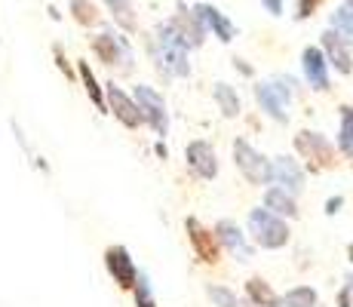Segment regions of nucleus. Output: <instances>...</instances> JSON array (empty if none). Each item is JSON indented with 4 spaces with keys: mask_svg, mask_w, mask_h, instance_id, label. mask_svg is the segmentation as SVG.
Returning a JSON list of instances; mask_svg holds the SVG:
<instances>
[{
    "mask_svg": "<svg viewBox=\"0 0 353 307\" xmlns=\"http://www.w3.org/2000/svg\"><path fill=\"white\" fill-rule=\"evenodd\" d=\"M151 59L163 77H191V46L179 37L172 22H157L151 34Z\"/></svg>",
    "mask_w": 353,
    "mask_h": 307,
    "instance_id": "nucleus-1",
    "label": "nucleus"
},
{
    "mask_svg": "<svg viewBox=\"0 0 353 307\" xmlns=\"http://www.w3.org/2000/svg\"><path fill=\"white\" fill-rule=\"evenodd\" d=\"M246 224H249V234H252L255 246H261V249H283L292 237L286 218L274 215L270 209H261V206H255L249 212Z\"/></svg>",
    "mask_w": 353,
    "mask_h": 307,
    "instance_id": "nucleus-2",
    "label": "nucleus"
},
{
    "mask_svg": "<svg viewBox=\"0 0 353 307\" xmlns=\"http://www.w3.org/2000/svg\"><path fill=\"white\" fill-rule=\"evenodd\" d=\"M255 99H258L261 111L268 114L270 120L286 123L289 120V105H292V80L289 77L264 80V83L255 86Z\"/></svg>",
    "mask_w": 353,
    "mask_h": 307,
    "instance_id": "nucleus-3",
    "label": "nucleus"
},
{
    "mask_svg": "<svg viewBox=\"0 0 353 307\" xmlns=\"http://www.w3.org/2000/svg\"><path fill=\"white\" fill-rule=\"evenodd\" d=\"M295 151L307 160L310 172H323V169L335 166V148H332V141L323 132H314V129H301L295 135Z\"/></svg>",
    "mask_w": 353,
    "mask_h": 307,
    "instance_id": "nucleus-4",
    "label": "nucleus"
},
{
    "mask_svg": "<svg viewBox=\"0 0 353 307\" xmlns=\"http://www.w3.org/2000/svg\"><path fill=\"white\" fill-rule=\"evenodd\" d=\"M234 166L243 172V179L255 188H264L270 184V160L264 157L258 148H252L246 139L234 141Z\"/></svg>",
    "mask_w": 353,
    "mask_h": 307,
    "instance_id": "nucleus-5",
    "label": "nucleus"
},
{
    "mask_svg": "<svg viewBox=\"0 0 353 307\" xmlns=\"http://www.w3.org/2000/svg\"><path fill=\"white\" fill-rule=\"evenodd\" d=\"M92 52L105 61L108 68H117V71H132V46L123 34L117 31H101L92 37Z\"/></svg>",
    "mask_w": 353,
    "mask_h": 307,
    "instance_id": "nucleus-6",
    "label": "nucleus"
},
{
    "mask_svg": "<svg viewBox=\"0 0 353 307\" xmlns=\"http://www.w3.org/2000/svg\"><path fill=\"white\" fill-rule=\"evenodd\" d=\"M132 99H135V105H139V111H141V120H145L157 135H166L169 132V111H166L163 95L154 90V86L139 83L135 86V92H132Z\"/></svg>",
    "mask_w": 353,
    "mask_h": 307,
    "instance_id": "nucleus-7",
    "label": "nucleus"
},
{
    "mask_svg": "<svg viewBox=\"0 0 353 307\" xmlns=\"http://www.w3.org/2000/svg\"><path fill=\"white\" fill-rule=\"evenodd\" d=\"M185 230H188V240L194 246V255L200 258L203 264H219L221 261V246L215 230H209L200 218H185Z\"/></svg>",
    "mask_w": 353,
    "mask_h": 307,
    "instance_id": "nucleus-8",
    "label": "nucleus"
},
{
    "mask_svg": "<svg viewBox=\"0 0 353 307\" xmlns=\"http://www.w3.org/2000/svg\"><path fill=\"white\" fill-rule=\"evenodd\" d=\"M215 237H219L221 252L234 255L240 264L252 261V246H249L246 234H243V228L236 221H230V218H221V221L215 224Z\"/></svg>",
    "mask_w": 353,
    "mask_h": 307,
    "instance_id": "nucleus-9",
    "label": "nucleus"
},
{
    "mask_svg": "<svg viewBox=\"0 0 353 307\" xmlns=\"http://www.w3.org/2000/svg\"><path fill=\"white\" fill-rule=\"evenodd\" d=\"M185 160H188V169L203 181H212L219 179V154L209 141H191L185 148Z\"/></svg>",
    "mask_w": 353,
    "mask_h": 307,
    "instance_id": "nucleus-10",
    "label": "nucleus"
},
{
    "mask_svg": "<svg viewBox=\"0 0 353 307\" xmlns=\"http://www.w3.org/2000/svg\"><path fill=\"white\" fill-rule=\"evenodd\" d=\"M172 22V28L179 31V37L185 40L191 50H200L203 43H206V28H203V22L196 19V12H194V6H188V3H175V16L169 19Z\"/></svg>",
    "mask_w": 353,
    "mask_h": 307,
    "instance_id": "nucleus-11",
    "label": "nucleus"
},
{
    "mask_svg": "<svg viewBox=\"0 0 353 307\" xmlns=\"http://www.w3.org/2000/svg\"><path fill=\"white\" fill-rule=\"evenodd\" d=\"M105 105H108V111L114 114L120 123H123L126 129H139L141 123V111H139V105H135V99L132 95H126L120 86H114V83H108L105 86Z\"/></svg>",
    "mask_w": 353,
    "mask_h": 307,
    "instance_id": "nucleus-12",
    "label": "nucleus"
},
{
    "mask_svg": "<svg viewBox=\"0 0 353 307\" xmlns=\"http://www.w3.org/2000/svg\"><path fill=\"white\" fill-rule=\"evenodd\" d=\"M320 50H323L325 61H329V68H335L338 74H353V52H350V43L341 34L325 28L320 37Z\"/></svg>",
    "mask_w": 353,
    "mask_h": 307,
    "instance_id": "nucleus-13",
    "label": "nucleus"
},
{
    "mask_svg": "<svg viewBox=\"0 0 353 307\" xmlns=\"http://www.w3.org/2000/svg\"><path fill=\"white\" fill-rule=\"evenodd\" d=\"M301 71H304V80L314 92H325L329 90V61H325L320 46H304L301 52Z\"/></svg>",
    "mask_w": 353,
    "mask_h": 307,
    "instance_id": "nucleus-14",
    "label": "nucleus"
},
{
    "mask_svg": "<svg viewBox=\"0 0 353 307\" xmlns=\"http://www.w3.org/2000/svg\"><path fill=\"white\" fill-rule=\"evenodd\" d=\"M270 184H280L283 190H289V194H301L304 190V169L298 166V160H292V157H274L270 160Z\"/></svg>",
    "mask_w": 353,
    "mask_h": 307,
    "instance_id": "nucleus-15",
    "label": "nucleus"
},
{
    "mask_svg": "<svg viewBox=\"0 0 353 307\" xmlns=\"http://www.w3.org/2000/svg\"><path fill=\"white\" fill-rule=\"evenodd\" d=\"M105 268H108V274L114 277V283H117L120 289H132L135 286L139 268H135L132 255H129L123 246H111V249L105 252Z\"/></svg>",
    "mask_w": 353,
    "mask_h": 307,
    "instance_id": "nucleus-16",
    "label": "nucleus"
},
{
    "mask_svg": "<svg viewBox=\"0 0 353 307\" xmlns=\"http://www.w3.org/2000/svg\"><path fill=\"white\" fill-rule=\"evenodd\" d=\"M194 12H196V19L203 22L206 34L219 37L221 43H230V40L236 37V25L230 22L225 12L219 10V6H212V3H194Z\"/></svg>",
    "mask_w": 353,
    "mask_h": 307,
    "instance_id": "nucleus-17",
    "label": "nucleus"
},
{
    "mask_svg": "<svg viewBox=\"0 0 353 307\" xmlns=\"http://www.w3.org/2000/svg\"><path fill=\"white\" fill-rule=\"evenodd\" d=\"M264 209H270V212L280 215V218H298V200H295V194L283 190L280 184L264 190Z\"/></svg>",
    "mask_w": 353,
    "mask_h": 307,
    "instance_id": "nucleus-18",
    "label": "nucleus"
},
{
    "mask_svg": "<svg viewBox=\"0 0 353 307\" xmlns=\"http://www.w3.org/2000/svg\"><path fill=\"white\" fill-rule=\"evenodd\" d=\"M212 99H215V105H219V111L225 114L228 120L240 117L243 105H240V95H236V90H234V86H230V83H215Z\"/></svg>",
    "mask_w": 353,
    "mask_h": 307,
    "instance_id": "nucleus-19",
    "label": "nucleus"
},
{
    "mask_svg": "<svg viewBox=\"0 0 353 307\" xmlns=\"http://www.w3.org/2000/svg\"><path fill=\"white\" fill-rule=\"evenodd\" d=\"M246 295H249V301L258 304V307H276V304H280L276 292L270 289V283H268V279H261V277L249 279V283H246Z\"/></svg>",
    "mask_w": 353,
    "mask_h": 307,
    "instance_id": "nucleus-20",
    "label": "nucleus"
},
{
    "mask_svg": "<svg viewBox=\"0 0 353 307\" xmlns=\"http://www.w3.org/2000/svg\"><path fill=\"white\" fill-rule=\"evenodd\" d=\"M316 304H320L316 289H310V286H295V289H289L286 295L280 298L276 307H316Z\"/></svg>",
    "mask_w": 353,
    "mask_h": 307,
    "instance_id": "nucleus-21",
    "label": "nucleus"
},
{
    "mask_svg": "<svg viewBox=\"0 0 353 307\" xmlns=\"http://www.w3.org/2000/svg\"><path fill=\"white\" fill-rule=\"evenodd\" d=\"M77 71H80V80H83V86H86V95L92 99V105H96L99 111H108V105H105V92H101V86H99L96 74H92V68L86 65V61H77Z\"/></svg>",
    "mask_w": 353,
    "mask_h": 307,
    "instance_id": "nucleus-22",
    "label": "nucleus"
},
{
    "mask_svg": "<svg viewBox=\"0 0 353 307\" xmlns=\"http://www.w3.org/2000/svg\"><path fill=\"white\" fill-rule=\"evenodd\" d=\"M338 151L353 160V108H341V126H338Z\"/></svg>",
    "mask_w": 353,
    "mask_h": 307,
    "instance_id": "nucleus-23",
    "label": "nucleus"
},
{
    "mask_svg": "<svg viewBox=\"0 0 353 307\" xmlns=\"http://www.w3.org/2000/svg\"><path fill=\"white\" fill-rule=\"evenodd\" d=\"M329 28L335 34H341L347 43H353V10L350 6H335V12L329 16Z\"/></svg>",
    "mask_w": 353,
    "mask_h": 307,
    "instance_id": "nucleus-24",
    "label": "nucleus"
},
{
    "mask_svg": "<svg viewBox=\"0 0 353 307\" xmlns=\"http://www.w3.org/2000/svg\"><path fill=\"white\" fill-rule=\"evenodd\" d=\"M71 16L77 25H83V28H92V25H99V6L92 3V0H71Z\"/></svg>",
    "mask_w": 353,
    "mask_h": 307,
    "instance_id": "nucleus-25",
    "label": "nucleus"
},
{
    "mask_svg": "<svg viewBox=\"0 0 353 307\" xmlns=\"http://www.w3.org/2000/svg\"><path fill=\"white\" fill-rule=\"evenodd\" d=\"M105 6L111 10V16L117 19L120 28L132 31L135 28V16H132V0H105Z\"/></svg>",
    "mask_w": 353,
    "mask_h": 307,
    "instance_id": "nucleus-26",
    "label": "nucleus"
},
{
    "mask_svg": "<svg viewBox=\"0 0 353 307\" xmlns=\"http://www.w3.org/2000/svg\"><path fill=\"white\" fill-rule=\"evenodd\" d=\"M135 307H157V301H154V292H151V279H148V274H139L135 277Z\"/></svg>",
    "mask_w": 353,
    "mask_h": 307,
    "instance_id": "nucleus-27",
    "label": "nucleus"
},
{
    "mask_svg": "<svg viewBox=\"0 0 353 307\" xmlns=\"http://www.w3.org/2000/svg\"><path fill=\"white\" fill-rule=\"evenodd\" d=\"M206 295L215 307H240V298L236 292H230L228 286H206Z\"/></svg>",
    "mask_w": 353,
    "mask_h": 307,
    "instance_id": "nucleus-28",
    "label": "nucleus"
},
{
    "mask_svg": "<svg viewBox=\"0 0 353 307\" xmlns=\"http://www.w3.org/2000/svg\"><path fill=\"white\" fill-rule=\"evenodd\" d=\"M320 3H323V0H298V12H295V16L298 19H310L316 10H320Z\"/></svg>",
    "mask_w": 353,
    "mask_h": 307,
    "instance_id": "nucleus-29",
    "label": "nucleus"
},
{
    "mask_svg": "<svg viewBox=\"0 0 353 307\" xmlns=\"http://www.w3.org/2000/svg\"><path fill=\"white\" fill-rule=\"evenodd\" d=\"M258 3H261L270 16H283V0H258Z\"/></svg>",
    "mask_w": 353,
    "mask_h": 307,
    "instance_id": "nucleus-30",
    "label": "nucleus"
},
{
    "mask_svg": "<svg viewBox=\"0 0 353 307\" xmlns=\"http://www.w3.org/2000/svg\"><path fill=\"white\" fill-rule=\"evenodd\" d=\"M341 206H344V197H332V200L325 203V215H335Z\"/></svg>",
    "mask_w": 353,
    "mask_h": 307,
    "instance_id": "nucleus-31",
    "label": "nucleus"
},
{
    "mask_svg": "<svg viewBox=\"0 0 353 307\" xmlns=\"http://www.w3.org/2000/svg\"><path fill=\"white\" fill-rule=\"evenodd\" d=\"M338 304H341V307H353V295H350L347 286H344V289L338 292Z\"/></svg>",
    "mask_w": 353,
    "mask_h": 307,
    "instance_id": "nucleus-32",
    "label": "nucleus"
},
{
    "mask_svg": "<svg viewBox=\"0 0 353 307\" xmlns=\"http://www.w3.org/2000/svg\"><path fill=\"white\" fill-rule=\"evenodd\" d=\"M234 65H236V68H240V71H243V74H246V77H249V74H252V68H249V65H246V61H243V59H234Z\"/></svg>",
    "mask_w": 353,
    "mask_h": 307,
    "instance_id": "nucleus-33",
    "label": "nucleus"
},
{
    "mask_svg": "<svg viewBox=\"0 0 353 307\" xmlns=\"http://www.w3.org/2000/svg\"><path fill=\"white\" fill-rule=\"evenodd\" d=\"M347 289H350V295H353V274H350V279H347Z\"/></svg>",
    "mask_w": 353,
    "mask_h": 307,
    "instance_id": "nucleus-34",
    "label": "nucleus"
},
{
    "mask_svg": "<svg viewBox=\"0 0 353 307\" xmlns=\"http://www.w3.org/2000/svg\"><path fill=\"white\" fill-rule=\"evenodd\" d=\"M347 258H350V261H353V243H350V249H347Z\"/></svg>",
    "mask_w": 353,
    "mask_h": 307,
    "instance_id": "nucleus-35",
    "label": "nucleus"
},
{
    "mask_svg": "<svg viewBox=\"0 0 353 307\" xmlns=\"http://www.w3.org/2000/svg\"><path fill=\"white\" fill-rule=\"evenodd\" d=\"M344 6H350V10H353V0H344Z\"/></svg>",
    "mask_w": 353,
    "mask_h": 307,
    "instance_id": "nucleus-36",
    "label": "nucleus"
}]
</instances>
